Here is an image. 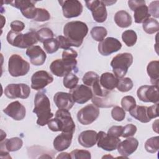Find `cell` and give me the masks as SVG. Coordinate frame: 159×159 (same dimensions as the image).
I'll return each instance as SVG.
<instances>
[{
	"label": "cell",
	"mask_w": 159,
	"mask_h": 159,
	"mask_svg": "<svg viewBox=\"0 0 159 159\" xmlns=\"http://www.w3.org/2000/svg\"><path fill=\"white\" fill-rule=\"evenodd\" d=\"M138 140L134 137H129L122 142H120L117 145V151L120 155L127 158L137 149Z\"/></svg>",
	"instance_id": "19"
},
{
	"label": "cell",
	"mask_w": 159,
	"mask_h": 159,
	"mask_svg": "<svg viewBox=\"0 0 159 159\" xmlns=\"http://www.w3.org/2000/svg\"><path fill=\"white\" fill-rule=\"evenodd\" d=\"M78 140L79 143L85 148L92 147L97 143L98 133L92 130H84L79 135Z\"/></svg>",
	"instance_id": "23"
},
{
	"label": "cell",
	"mask_w": 159,
	"mask_h": 159,
	"mask_svg": "<svg viewBox=\"0 0 159 159\" xmlns=\"http://www.w3.org/2000/svg\"><path fill=\"white\" fill-rule=\"evenodd\" d=\"M90 34L94 40L97 42H101L107 34V31L104 27L96 26L92 28Z\"/></svg>",
	"instance_id": "31"
},
{
	"label": "cell",
	"mask_w": 159,
	"mask_h": 159,
	"mask_svg": "<svg viewBox=\"0 0 159 159\" xmlns=\"http://www.w3.org/2000/svg\"><path fill=\"white\" fill-rule=\"evenodd\" d=\"M124 127L121 125H114L109 128L107 132V134L111 137L119 138L123 132Z\"/></svg>",
	"instance_id": "44"
},
{
	"label": "cell",
	"mask_w": 159,
	"mask_h": 159,
	"mask_svg": "<svg viewBox=\"0 0 159 159\" xmlns=\"http://www.w3.org/2000/svg\"><path fill=\"white\" fill-rule=\"evenodd\" d=\"M133 63V56L131 53L125 52L117 54L112 60L111 65L114 75L119 79L124 78L129 68Z\"/></svg>",
	"instance_id": "5"
},
{
	"label": "cell",
	"mask_w": 159,
	"mask_h": 159,
	"mask_svg": "<svg viewBox=\"0 0 159 159\" xmlns=\"http://www.w3.org/2000/svg\"><path fill=\"white\" fill-rule=\"evenodd\" d=\"M91 100L94 105L98 107H111L113 106V104L110 102L109 100H108L107 96L98 97L93 96Z\"/></svg>",
	"instance_id": "39"
},
{
	"label": "cell",
	"mask_w": 159,
	"mask_h": 159,
	"mask_svg": "<svg viewBox=\"0 0 159 159\" xmlns=\"http://www.w3.org/2000/svg\"><path fill=\"white\" fill-rule=\"evenodd\" d=\"M50 19V14L48 11L43 8H37L35 16L34 19L37 22H45Z\"/></svg>",
	"instance_id": "40"
},
{
	"label": "cell",
	"mask_w": 159,
	"mask_h": 159,
	"mask_svg": "<svg viewBox=\"0 0 159 159\" xmlns=\"http://www.w3.org/2000/svg\"><path fill=\"white\" fill-rule=\"evenodd\" d=\"M158 104L156 103L155 104L151 106L150 107H147V112L148 117L150 119L156 118L158 116Z\"/></svg>",
	"instance_id": "48"
},
{
	"label": "cell",
	"mask_w": 159,
	"mask_h": 159,
	"mask_svg": "<svg viewBox=\"0 0 159 159\" xmlns=\"http://www.w3.org/2000/svg\"><path fill=\"white\" fill-rule=\"evenodd\" d=\"M10 26H11V30H13V31L17 32H21L25 28L24 23L22 22V21H20V20L12 21L11 23Z\"/></svg>",
	"instance_id": "47"
},
{
	"label": "cell",
	"mask_w": 159,
	"mask_h": 159,
	"mask_svg": "<svg viewBox=\"0 0 159 159\" xmlns=\"http://www.w3.org/2000/svg\"><path fill=\"white\" fill-rule=\"evenodd\" d=\"M158 120H157L155 122H154L153 123V125H152V128H153V131L156 132L157 133L158 132Z\"/></svg>",
	"instance_id": "51"
},
{
	"label": "cell",
	"mask_w": 159,
	"mask_h": 159,
	"mask_svg": "<svg viewBox=\"0 0 159 159\" xmlns=\"http://www.w3.org/2000/svg\"><path fill=\"white\" fill-rule=\"evenodd\" d=\"M30 70L29 63L17 54L12 55L8 61V71L14 77L25 75Z\"/></svg>",
	"instance_id": "7"
},
{
	"label": "cell",
	"mask_w": 159,
	"mask_h": 159,
	"mask_svg": "<svg viewBox=\"0 0 159 159\" xmlns=\"http://www.w3.org/2000/svg\"><path fill=\"white\" fill-rule=\"evenodd\" d=\"M134 17L135 23H143L145 20H146L150 17L148 7L145 5V4L139 6L134 10Z\"/></svg>",
	"instance_id": "28"
},
{
	"label": "cell",
	"mask_w": 159,
	"mask_h": 159,
	"mask_svg": "<svg viewBox=\"0 0 159 159\" xmlns=\"http://www.w3.org/2000/svg\"><path fill=\"white\" fill-rule=\"evenodd\" d=\"M57 40L58 42L60 48H62L64 50H67L70 48L71 45L68 40L66 39V38L65 36L59 35L57 38Z\"/></svg>",
	"instance_id": "46"
},
{
	"label": "cell",
	"mask_w": 159,
	"mask_h": 159,
	"mask_svg": "<svg viewBox=\"0 0 159 159\" xmlns=\"http://www.w3.org/2000/svg\"><path fill=\"white\" fill-rule=\"evenodd\" d=\"M158 4H159V1H152L149 7H148V12L150 16L152 15L155 18H158L159 17V8H158Z\"/></svg>",
	"instance_id": "45"
},
{
	"label": "cell",
	"mask_w": 159,
	"mask_h": 159,
	"mask_svg": "<svg viewBox=\"0 0 159 159\" xmlns=\"http://www.w3.org/2000/svg\"><path fill=\"white\" fill-rule=\"evenodd\" d=\"M129 112L131 116L142 123H147L151 120L148 115L147 106H136Z\"/></svg>",
	"instance_id": "25"
},
{
	"label": "cell",
	"mask_w": 159,
	"mask_h": 159,
	"mask_svg": "<svg viewBox=\"0 0 159 159\" xmlns=\"http://www.w3.org/2000/svg\"><path fill=\"white\" fill-rule=\"evenodd\" d=\"M53 78L47 71L40 70L35 72L31 78V88L34 90H40L52 83Z\"/></svg>",
	"instance_id": "14"
},
{
	"label": "cell",
	"mask_w": 159,
	"mask_h": 159,
	"mask_svg": "<svg viewBox=\"0 0 159 159\" xmlns=\"http://www.w3.org/2000/svg\"><path fill=\"white\" fill-rule=\"evenodd\" d=\"M23 145V141L20 138L13 137L11 139H5L1 141L0 154H6L9 155V152H16L19 150Z\"/></svg>",
	"instance_id": "20"
},
{
	"label": "cell",
	"mask_w": 159,
	"mask_h": 159,
	"mask_svg": "<svg viewBox=\"0 0 159 159\" xmlns=\"http://www.w3.org/2000/svg\"><path fill=\"white\" fill-rule=\"evenodd\" d=\"M58 2L62 7L63 14L66 18L76 17L83 12V5L78 0L59 1Z\"/></svg>",
	"instance_id": "12"
},
{
	"label": "cell",
	"mask_w": 159,
	"mask_h": 159,
	"mask_svg": "<svg viewBox=\"0 0 159 159\" xmlns=\"http://www.w3.org/2000/svg\"><path fill=\"white\" fill-rule=\"evenodd\" d=\"M99 116V108L94 104H88L78 112L77 119L82 125H87L94 122Z\"/></svg>",
	"instance_id": "8"
},
{
	"label": "cell",
	"mask_w": 159,
	"mask_h": 159,
	"mask_svg": "<svg viewBox=\"0 0 159 159\" xmlns=\"http://www.w3.org/2000/svg\"><path fill=\"white\" fill-rule=\"evenodd\" d=\"M82 81L85 85L92 87L94 84L99 81V75L94 71H88L84 75Z\"/></svg>",
	"instance_id": "35"
},
{
	"label": "cell",
	"mask_w": 159,
	"mask_h": 159,
	"mask_svg": "<svg viewBox=\"0 0 159 159\" xmlns=\"http://www.w3.org/2000/svg\"><path fill=\"white\" fill-rule=\"evenodd\" d=\"M139 99L145 102L158 103L159 100L158 86L143 85L141 86L137 91Z\"/></svg>",
	"instance_id": "11"
},
{
	"label": "cell",
	"mask_w": 159,
	"mask_h": 159,
	"mask_svg": "<svg viewBox=\"0 0 159 159\" xmlns=\"http://www.w3.org/2000/svg\"><path fill=\"white\" fill-rule=\"evenodd\" d=\"M56 158H63H63H68V159L71 158L70 153H68L66 152H62V153H60Z\"/></svg>",
	"instance_id": "50"
},
{
	"label": "cell",
	"mask_w": 159,
	"mask_h": 159,
	"mask_svg": "<svg viewBox=\"0 0 159 159\" xmlns=\"http://www.w3.org/2000/svg\"><path fill=\"white\" fill-rule=\"evenodd\" d=\"M134 83L130 78L125 77L119 79L116 88L120 92H127L132 89Z\"/></svg>",
	"instance_id": "34"
},
{
	"label": "cell",
	"mask_w": 159,
	"mask_h": 159,
	"mask_svg": "<svg viewBox=\"0 0 159 159\" xmlns=\"http://www.w3.org/2000/svg\"><path fill=\"white\" fill-rule=\"evenodd\" d=\"M37 36L38 40L43 43L48 39H53L54 34L50 29L47 27H43L39 29L37 32Z\"/></svg>",
	"instance_id": "37"
},
{
	"label": "cell",
	"mask_w": 159,
	"mask_h": 159,
	"mask_svg": "<svg viewBox=\"0 0 159 159\" xmlns=\"http://www.w3.org/2000/svg\"><path fill=\"white\" fill-rule=\"evenodd\" d=\"M145 148L147 152L154 153L159 149V137H152L147 140L145 143Z\"/></svg>",
	"instance_id": "32"
},
{
	"label": "cell",
	"mask_w": 159,
	"mask_h": 159,
	"mask_svg": "<svg viewBox=\"0 0 159 159\" xmlns=\"http://www.w3.org/2000/svg\"><path fill=\"white\" fill-rule=\"evenodd\" d=\"M75 102L82 104L91 99L93 96L92 89L85 84L77 85L75 88L70 89V93Z\"/></svg>",
	"instance_id": "13"
},
{
	"label": "cell",
	"mask_w": 159,
	"mask_h": 159,
	"mask_svg": "<svg viewBox=\"0 0 159 159\" xmlns=\"http://www.w3.org/2000/svg\"><path fill=\"white\" fill-rule=\"evenodd\" d=\"M118 81L119 78H117L114 74L109 72L102 73L99 78L101 86L107 91H112L116 88Z\"/></svg>",
	"instance_id": "24"
},
{
	"label": "cell",
	"mask_w": 159,
	"mask_h": 159,
	"mask_svg": "<svg viewBox=\"0 0 159 159\" xmlns=\"http://www.w3.org/2000/svg\"><path fill=\"white\" fill-rule=\"evenodd\" d=\"M86 6L91 11L94 20L98 23L104 22L107 16L106 5L103 1H86Z\"/></svg>",
	"instance_id": "10"
},
{
	"label": "cell",
	"mask_w": 159,
	"mask_h": 159,
	"mask_svg": "<svg viewBox=\"0 0 159 159\" xmlns=\"http://www.w3.org/2000/svg\"><path fill=\"white\" fill-rule=\"evenodd\" d=\"M73 133L62 132L57 135L53 142L54 148L58 152H61L68 149L72 142Z\"/></svg>",
	"instance_id": "22"
},
{
	"label": "cell",
	"mask_w": 159,
	"mask_h": 159,
	"mask_svg": "<svg viewBox=\"0 0 159 159\" xmlns=\"http://www.w3.org/2000/svg\"><path fill=\"white\" fill-rule=\"evenodd\" d=\"M33 112L37 115V124L40 126L47 125L53 116V113L51 112L50 100L44 93L38 92L35 94Z\"/></svg>",
	"instance_id": "2"
},
{
	"label": "cell",
	"mask_w": 159,
	"mask_h": 159,
	"mask_svg": "<svg viewBox=\"0 0 159 159\" xmlns=\"http://www.w3.org/2000/svg\"><path fill=\"white\" fill-rule=\"evenodd\" d=\"M120 142L119 138L111 137L103 131H99L98 133V147L106 151L115 150Z\"/></svg>",
	"instance_id": "16"
},
{
	"label": "cell",
	"mask_w": 159,
	"mask_h": 159,
	"mask_svg": "<svg viewBox=\"0 0 159 159\" xmlns=\"http://www.w3.org/2000/svg\"><path fill=\"white\" fill-rule=\"evenodd\" d=\"M77 61L75 58L57 59L53 61L50 65L51 72L57 76L63 77L76 70Z\"/></svg>",
	"instance_id": "6"
},
{
	"label": "cell",
	"mask_w": 159,
	"mask_h": 159,
	"mask_svg": "<svg viewBox=\"0 0 159 159\" xmlns=\"http://www.w3.org/2000/svg\"><path fill=\"white\" fill-rule=\"evenodd\" d=\"M88 32V27L86 24L81 21L69 22L63 27V34L71 47H80Z\"/></svg>",
	"instance_id": "1"
},
{
	"label": "cell",
	"mask_w": 159,
	"mask_h": 159,
	"mask_svg": "<svg viewBox=\"0 0 159 159\" xmlns=\"http://www.w3.org/2000/svg\"><path fill=\"white\" fill-rule=\"evenodd\" d=\"M30 94V87L24 83L9 84L4 89V94L9 99H27Z\"/></svg>",
	"instance_id": "9"
},
{
	"label": "cell",
	"mask_w": 159,
	"mask_h": 159,
	"mask_svg": "<svg viewBox=\"0 0 159 159\" xmlns=\"http://www.w3.org/2000/svg\"><path fill=\"white\" fill-rule=\"evenodd\" d=\"M159 62L157 60L150 61L147 66V72L150 78V82L156 86H158L159 80Z\"/></svg>",
	"instance_id": "27"
},
{
	"label": "cell",
	"mask_w": 159,
	"mask_h": 159,
	"mask_svg": "<svg viewBox=\"0 0 159 159\" xmlns=\"http://www.w3.org/2000/svg\"><path fill=\"white\" fill-rule=\"evenodd\" d=\"M6 39L12 46L20 48H28L39 41L37 32L34 30H30L24 34L11 30L7 33Z\"/></svg>",
	"instance_id": "4"
},
{
	"label": "cell",
	"mask_w": 159,
	"mask_h": 159,
	"mask_svg": "<svg viewBox=\"0 0 159 159\" xmlns=\"http://www.w3.org/2000/svg\"><path fill=\"white\" fill-rule=\"evenodd\" d=\"M26 55L29 58L30 63L35 66L42 65L47 58L46 53L39 45H33L28 48Z\"/></svg>",
	"instance_id": "18"
},
{
	"label": "cell",
	"mask_w": 159,
	"mask_h": 159,
	"mask_svg": "<svg viewBox=\"0 0 159 159\" xmlns=\"http://www.w3.org/2000/svg\"><path fill=\"white\" fill-rule=\"evenodd\" d=\"M53 101L57 107L60 109L69 110L75 104L70 93L65 92H57L53 96Z\"/></svg>",
	"instance_id": "21"
},
{
	"label": "cell",
	"mask_w": 159,
	"mask_h": 159,
	"mask_svg": "<svg viewBox=\"0 0 159 159\" xmlns=\"http://www.w3.org/2000/svg\"><path fill=\"white\" fill-rule=\"evenodd\" d=\"M137 130V128L135 125L132 124H127L124 127L123 132L121 137L124 138L132 137L136 133Z\"/></svg>",
	"instance_id": "43"
},
{
	"label": "cell",
	"mask_w": 159,
	"mask_h": 159,
	"mask_svg": "<svg viewBox=\"0 0 159 159\" xmlns=\"http://www.w3.org/2000/svg\"><path fill=\"white\" fill-rule=\"evenodd\" d=\"M114 21L119 27L126 28L131 25L132 19L130 15L127 11L120 10L115 14Z\"/></svg>",
	"instance_id": "26"
},
{
	"label": "cell",
	"mask_w": 159,
	"mask_h": 159,
	"mask_svg": "<svg viewBox=\"0 0 159 159\" xmlns=\"http://www.w3.org/2000/svg\"><path fill=\"white\" fill-rule=\"evenodd\" d=\"M70 155L73 159H91V153L86 150L75 149L71 152Z\"/></svg>",
	"instance_id": "41"
},
{
	"label": "cell",
	"mask_w": 159,
	"mask_h": 159,
	"mask_svg": "<svg viewBox=\"0 0 159 159\" xmlns=\"http://www.w3.org/2000/svg\"><path fill=\"white\" fill-rule=\"evenodd\" d=\"M111 116L115 120L120 122L124 119L125 117V112L122 107L116 106L112 109Z\"/></svg>",
	"instance_id": "42"
},
{
	"label": "cell",
	"mask_w": 159,
	"mask_h": 159,
	"mask_svg": "<svg viewBox=\"0 0 159 159\" xmlns=\"http://www.w3.org/2000/svg\"><path fill=\"white\" fill-rule=\"evenodd\" d=\"M143 4H145V1H143V0H134V1L130 0L128 1L129 7L133 11L137 7H138L139 6Z\"/></svg>",
	"instance_id": "49"
},
{
	"label": "cell",
	"mask_w": 159,
	"mask_h": 159,
	"mask_svg": "<svg viewBox=\"0 0 159 159\" xmlns=\"http://www.w3.org/2000/svg\"><path fill=\"white\" fill-rule=\"evenodd\" d=\"M43 48L47 53L52 54L56 52L60 48L57 39H50L43 42Z\"/></svg>",
	"instance_id": "36"
},
{
	"label": "cell",
	"mask_w": 159,
	"mask_h": 159,
	"mask_svg": "<svg viewBox=\"0 0 159 159\" xmlns=\"http://www.w3.org/2000/svg\"><path fill=\"white\" fill-rule=\"evenodd\" d=\"M122 47L120 42L114 37H107L98 44V51L103 56H108L119 50Z\"/></svg>",
	"instance_id": "15"
},
{
	"label": "cell",
	"mask_w": 159,
	"mask_h": 159,
	"mask_svg": "<svg viewBox=\"0 0 159 159\" xmlns=\"http://www.w3.org/2000/svg\"><path fill=\"white\" fill-rule=\"evenodd\" d=\"M3 112L15 120H21L26 114L25 107L18 101L9 103L7 106L3 109Z\"/></svg>",
	"instance_id": "17"
},
{
	"label": "cell",
	"mask_w": 159,
	"mask_h": 159,
	"mask_svg": "<svg viewBox=\"0 0 159 159\" xmlns=\"http://www.w3.org/2000/svg\"><path fill=\"white\" fill-rule=\"evenodd\" d=\"M49 129L53 132L74 133L75 124L70 112L66 109H59L55 113V118L51 119L47 124Z\"/></svg>",
	"instance_id": "3"
},
{
	"label": "cell",
	"mask_w": 159,
	"mask_h": 159,
	"mask_svg": "<svg viewBox=\"0 0 159 159\" xmlns=\"http://www.w3.org/2000/svg\"><path fill=\"white\" fill-rule=\"evenodd\" d=\"M79 81V78L75 74L70 73L64 76L63 83V86L69 89L75 88Z\"/></svg>",
	"instance_id": "33"
},
{
	"label": "cell",
	"mask_w": 159,
	"mask_h": 159,
	"mask_svg": "<svg viewBox=\"0 0 159 159\" xmlns=\"http://www.w3.org/2000/svg\"><path fill=\"white\" fill-rule=\"evenodd\" d=\"M121 105L124 111L129 112L136 106V101L132 96H126L122 98Z\"/></svg>",
	"instance_id": "38"
},
{
	"label": "cell",
	"mask_w": 159,
	"mask_h": 159,
	"mask_svg": "<svg viewBox=\"0 0 159 159\" xmlns=\"http://www.w3.org/2000/svg\"><path fill=\"white\" fill-rule=\"evenodd\" d=\"M122 39L127 47H132L137 42V35L134 30H127L122 33Z\"/></svg>",
	"instance_id": "30"
},
{
	"label": "cell",
	"mask_w": 159,
	"mask_h": 159,
	"mask_svg": "<svg viewBox=\"0 0 159 159\" xmlns=\"http://www.w3.org/2000/svg\"><path fill=\"white\" fill-rule=\"evenodd\" d=\"M142 27L146 33L152 34L158 31L159 23L157 20L149 17L143 22Z\"/></svg>",
	"instance_id": "29"
}]
</instances>
